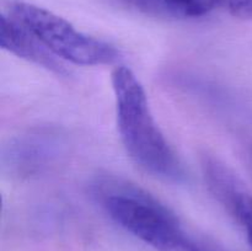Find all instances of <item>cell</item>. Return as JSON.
<instances>
[{"label":"cell","mask_w":252,"mask_h":251,"mask_svg":"<svg viewBox=\"0 0 252 251\" xmlns=\"http://www.w3.org/2000/svg\"><path fill=\"white\" fill-rule=\"evenodd\" d=\"M91 192L121 228L157 251H228L189 230L159 199L126 180L97 177Z\"/></svg>","instance_id":"cell-1"},{"label":"cell","mask_w":252,"mask_h":251,"mask_svg":"<svg viewBox=\"0 0 252 251\" xmlns=\"http://www.w3.org/2000/svg\"><path fill=\"white\" fill-rule=\"evenodd\" d=\"M112 88L118 132L130 159L154 176L182 180L184 169L153 116L139 79L127 66H117Z\"/></svg>","instance_id":"cell-2"},{"label":"cell","mask_w":252,"mask_h":251,"mask_svg":"<svg viewBox=\"0 0 252 251\" xmlns=\"http://www.w3.org/2000/svg\"><path fill=\"white\" fill-rule=\"evenodd\" d=\"M65 149L63 135L49 129L27 132L9 140L2 149V165L17 177H32L54 166Z\"/></svg>","instance_id":"cell-4"},{"label":"cell","mask_w":252,"mask_h":251,"mask_svg":"<svg viewBox=\"0 0 252 251\" xmlns=\"http://www.w3.org/2000/svg\"><path fill=\"white\" fill-rule=\"evenodd\" d=\"M0 46L19 58L43 66L47 70L59 75L66 74L63 64L57 61L56 56L51 53L29 29L10 14L1 15L0 17Z\"/></svg>","instance_id":"cell-5"},{"label":"cell","mask_w":252,"mask_h":251,"mask_svg":"<svg viewBox=\"0 0 252 251\" xmlns=\"http://www.w3.org/2000/svg\"><path fill=\"white\" fill-rule=\"evenodd\" d=\"M10 15L29 29L56 57L80 65L112 64L120 57L107 42L78 31L54 12L29 2H15Z\"/></svg>","instance_id":"cell-3"},{"label":"cell","mask_w":252,"mask_h":251,"mask_svg":"<svg viewBox=\"0 0 252 251\" xmlns=\"http://www.w3.org/2000/svg\"><path fill=\"white\" fill-rule=\"evenodd\" d=\"M125 4L148 15L172 19H189L208 14L224 0H122Z\"/></svg>","instance_id":"cell-7"},{"label":"cell","mask_w":252,"mask_h":251,"mask_svg":"<svg viewBox=\"0 0 252 251\" xmlns=\"http://www.w3.org/2000/svg\"><path fill=\"white\" fill-rule=\"evenodd\" d=\"M234 16L252 20V0H224Z\"/></svg>","instance_id":"cell-8"},{"label":"cell","mask_w":252,"mask_h":251,"mask_svg":"<svg viewBox=\"0 0 252 251\" xmlns=\"http://www.w3.org/2000/svg\"><path fill=\"white\" fill-rule=\"evenodd\" d=\"M212 193L245 228L252 249V196L231 171L220 175L212 186Z\"/></svg>","instance_id":"cell-6"}]
</instances>
